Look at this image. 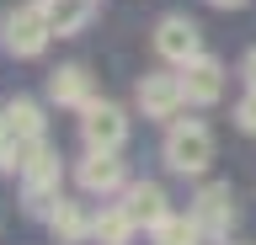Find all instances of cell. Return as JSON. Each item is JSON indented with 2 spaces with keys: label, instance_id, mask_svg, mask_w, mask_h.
<instances>
[{
  "label": "cell",
  "instance_id": "obj_19",
  "mask_svg": "<svg viewBox=\"0 0 256 245\" xmlns=\"http://www.w3.org/2000/svg\"><path fill=\"white\" fill-rule=\"evenodd\" d=\"M240 75H246V91H256V48L246 53V64H240Z\"/></svg>",
  "mask_w": 256,
  "mask_h": 245
},
{
  "label": "cell",
  "instance_id": "obj_9",
  "mask_svg": "<svg viewBox=\"0 0 256 245\" xmlns=\"http://www.w3.org/2000/svg\"><path fill=\"white\" fill-rule=\"evenodd\" d=\"M182 85H187L192 107H214V101L224 96V64L208 59V53H198L192 64H182Z\"/></svg>",
  "mask_w": 256,
  "mask_h": 245
},
{
  "label": "cell",
  "instance_id": "obj_17",
  "mask_svg": "<svg viewBox=\"0 0 256 245\" xmlns=\"http://www.w3.org/2000/svg\"><path fill=\"white\" fill-rule=\"evenodd\" d=\"M16 165H22V139L11 133V117L0 107V171H16Z\"/></svg>",
  "mask_w": 256,
  "mask_h": 245
},
{
  "label": "cell",
  "instance_id": "obj_16",
  "mask_svg": "<svg viewBox=\"0 0 256 245\" xmlns=\"http://www.w3.org/2000/svg\"><path fill=\"white\" fill-rule=\"evenodd\" d=\"M6 117H11V133L16 139H22V144H38V139H43V107H38V101L32 96H16V101H6Z\"/></svg>",
  "mask_w": 256,
  "mask_h": 245
},
{
  "label": "cell",
  "instance_id": "obj_10",
  "mask_svg": "<svg viewBox=\"0 0 256 245\" xmlns=\"http://www.w3.org/2000/svg\"><path fill=\"white\" fill-rule=\"evenodd\" d=\"M123 208L134 213V224L139 229H155L160 219H166V187H160V181H128L123 187Z\"/></svg>",
  "mask_w": 256,
  "mask_h": 245
},
{
  "label": "cell",
  "instance_id": "obj_3",
  "mask_svg": "<svg viewBox=\"0 0 256 245\" xmlns=\"http://www.w3.org/2000/svg\"><path fill=\"white\" fill-rule=\"evenodd\" d=\"M0 37H6V48H11L16 59H38V53L48 48V37H54L48 0H27V5H16L11 16H6V27H0Z\"/></svg>",
  "mask_w": 256,
  "mask_h": 245
},
{
  "label": "cell",
  "instance_id": "obj_20",
  "mask_svg": "<svg viewBox=\"0 0 256 245\" xmlns=\"http://www.w3.org/2000/svg\"><path fill=\"white\" fill-rule=\"evenodd\" d=\"M208 5H219V11H240L246 0H208Z\"/></svg>",
  "mask_w": 256,
  "mask_h": 245
},
{
  "label": "cell",
  "instance_id": "obj_1",
  "mask_svg": "<svg viewBox=\"0 0 256 245\" xmlns=\"http://www.w3.org/2000/svg\"><path fill=\"white\" fill-rule=\"evenodd\" d=\"M16 176H22V203H27L32 219H48V213L59 208V155L38 139V144H22V165H16Z\"/></svg>",
  "mask_w": 256,
  "mask_h": 245
},
{
  "label": "cell",
  "instance_id": "obj_5",
  "mask_svg": "<svg viewBox=\"0 0 256 245\" xmlns=\"http://www.w3.org/2000/svg\"><path fill=\"white\" fill-rule=\"evenodd\" d=\"M75 181H80V192L107 197V192H123L128 187V165L118 160V149H86L80 165H75Z\"/></svg>",
  "mask_w": 256,
  "mask_h": 245
},
{
  "label": "cell",
  "instance_id": "obj_8",
  "mask_svg": "<svg viewBox=\"0 0 256 245\" xmlns=\"http://www.w3.org/2000/svg\"><path fill=\"white\" fill-rule=\"evenodd\" d=\"M187 107V85L182 75H144L139 80V112L155 123H176V112Z\"/></svg>",
  "mask_w": 256,
  "mask_h": 245
},
{
  "label": "cell",
  "instance_id": "obj_18",
  "mask_svg": "<svg viewBox=\"0 0 256 245\" xmlns=\"http://www.w3.org/2000/svg\"><path fill=\"white\" fill-rule=\"evenodd\" d=\"M235 128H240V133H256V91H246V96H240V107H235Z\"/></svg>",
  "mask_w": 256,
  "mask_h": 245
},
{
  "label": "cell",
  "instance_id": "obj_7",
  "mask_svg": "<svg viewBox=\"0 0 256 245\" xmlns=\"http://www.w3.org/2000/svg\"><path fill=\"white\" fill-rule=\"evenodd\" d=\"M192 219L203 224L208 240H224V235L235 229V192H230V181H208V187H198V197H192Z\"/></svg>",
  "mask_w": 256,
  "mask_h": 245
},
{
  "label": "cell",
  "instance_id": "obj_15",
  "mask_svg": "<svg viewBox=\"0 0 256 245\" xmlns=\"http://www.w3.org/2000/svg\"><path fill=\"white\" fill-rule=\"evenodd\" d=\"M150 240L155 245H203L208 235H203V224H198L192 213H166V219L150 229Z\"/></svg>",
  "mask_w": 256,
  "mask_h": 245
},
{
  "label": "cell",
  "instance_id": "obj_14",
  "mask_svg": "<svg viewBox=\"0 0 256 245\" xmlns=\"http://www.w3.org/2000/svg\"><path fill=\"white\" fill-rule=\"evenodd\" d=\"M96 16V0H48V21H54V37H75L86 32Z\"/></svg>",
  "mask_w": 256,
  "mask_h": 245
},
{
  "label": "cell",
  "instance_id": "obj_11",
  "mask_svg": "<svg viewBox=\"0 0 256 245\" xmlns=\"http://www.w3.org/2000/svg\"><path fill=\"white\" fill-rule=\"evenodd\" d=\"M48 101H54V107H86V101H91V75L80 64H59L48 75Z\"/></svg>",
  "mask_w": 256,
  "mask_h": 245
},
{
  "label": "cell",
  "instance_id": "obj_13",
  "mask_svg": "<svg viewBox=\"0 0 256 245\" xmlns=\"http://www.w3.org/2000/svg\"><path fill=\"white\" fill-rule=\"evenodd\" d=\"M134 229H139V224H134V213H128L123 203H107V208L91 219V240L96 245H128V240H134Z\"/></svg>",
  "mask_w": 256,
  "mask_h": 245
},
{
  "label": "cell",
  "instance_id": "obj_2",
  "mask_svg": "<svg viewBox=\"0 0 256 245\" xmlns=\"http://www.w3.org/2000/svg\"><path fill=\"white\" fill-rule=\"evenodd\" d=\"M160 160L176 176H203L208 160H214V133L198 123V117H176L166 128V144H160Z\"/></svg>",
  "mask_w": 256,
  "mask_h": 245
},
{
  "label": "cell",
  "instance_id": "obj_12",
  "mask_svg": "<svg viewBox=\"0 0 256 245\" xmlns=\"http://www.w3.org/2000/svg\"><path fill=\"white\" fill-rule=\"evenodd\" d=\"M43 224H48V235H54L59 245H80L86 235H91V219H86V208H80V203H70V197H59V208L48 213Z\"/></svg>",
  "mask_w": 256,
  "mask_h": 245
},
{
  "label": "cell",
  "instance_id": "obj_6",
  "mask_svg": "<svg viewBox=\"0 0 256 245\" xmlns=\"http://www.w3.org/2000/svg\"><path fill=\"white\" fill-rule=\"evenodd\" d=\"M155 53L166 64H192L198 53H203V32H198V21L192 16H160L155 21Z\"/></svg>",
  "mask_w": 256,
  "mask_h": 245
},
{
  "label": "cell",
  "instance_id": "obj_4",
  "mask_svg": "<svg viewBox=\"0 0 256 245\" xmlns=\"http://www.w3.org/2000/svg\"><path fill=\"white\" fill-rule=\"evenodd\" d=\"M80 139H86V149H123L128 139V112L123 107H112V101H86L80 107Z\"/></svg>",
  "mask_w": 256,
  "mask_h": 245
}]
</instances>
